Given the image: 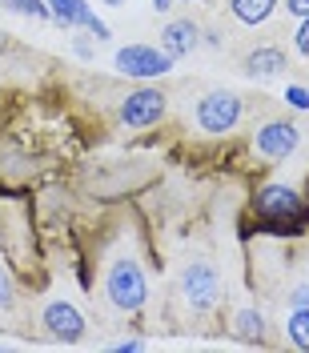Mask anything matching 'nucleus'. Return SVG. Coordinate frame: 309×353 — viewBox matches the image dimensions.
Returning <instances> with one entry per match:
<instances>
[{
  "instance_id": "f257e3e1",
  "label": "nucleus",
  "mask_w": 309,
  "mask_h": 353,
  "mask_svg": "<svg viewBox=\"0 0 309 353\" xmlns=\"http://www.w3.org/2000/svg\"><path fill=\"white\" fill-rule=\"evenodd\" d=\"M253 217L265 233H301L309 221V209L297 189L289 185H265L253 197Z\"/></svg>"
},
{
  "instance_id": "f03ea898",
  "label": "nucleus",
  "mask_w": 309,
  "mask_h": 353,
  "mask_svg": "<svg viewBox=\"0 0 309 353\" xmlns=\"http://www.w3.org/2000/svg\"><path fill=\"white\" fill-rule=\"evenodd\" d=\"M105 297L121 313L145 309V301H149V281H145V269H141V261L132 253H121V257L109 261V269H105Z\"/></svg>"
},
{
  "instance_id": "7ed1b4c3",
  "label": "nucleus",
  "mask_w": 309,
  "mask_h": 353,
  "mask_svg": "<svg viewBox=\"0 0 309 353\" xmlns=\"http://www.w3.org/2000/svg\"><path fill=\"white\" fill-rule=\"evenodd\" d=\"M181 297H185V305L193 309V313H213L221 301V273L213 261H189L181 269Z\"/></svg>"
},
{
  "instance_id": "20e7f679",
  "label": "nucleus",
  "mask_w": 309,
  "mask_h": 353,
  "mask_svg": "<svg viewBox=\"0 0 309 353\" xmlns=\"http://www.w3.org/2000/svg\"><path fill=\"white\" fill-rule=\"evenodd\" d=\"M193 121H197L201 132H229L241 121V97L229 92V88H213V92H205L197 101Z\"/></svg>"
},
{
  "instance_id": "39448f33",
  "label": "nucleus",
  "mask_w": 309,
  "mask_h": 353,
  "mask_svg": "<svg viewBox=\"0 0 309 353\" xmlns=\"http://www.w3.org/2000/svg\"><path fill=\"white\" fill-rule=\"evenodd\" d=\"M117 72L125 77H137V81H149V77H165L173 68V57L165 48H153V44H125L117 48Z\"/></svg>"
},
{
  "instance_id": "423d86ee",
  "label": "nucleus",
  "mask_w": 309,
  "mask_h": 353,
  "mask_svg": "<svg viewBox=\"0 0 309 353\" xmlns=\"http://www.w3.org/2000/svg\"><path fill=\"white\" fill-rule=\"evenodd\" d=\"M301 145V129L293 121H265L261 129L253 132V153L265 161H286L297 153Z\"/></svg>"
},
{
  "instance_id": "0eeeda50",
  "label": "nucleus",
  "mask_w": 309,
  "mask_h": 353,
  "mask_svg": "<svg viewBox=\"0 0 309 353\" xmlns=\"http://www.w3.org/2000/svg\"><path fill=\"white\" fill-rule=\"evenodd\" d=\"M41 325L52 341H65V345H77L85 337V313L72 305V301H48L41 309Z\"/></svg>"
},
{
  "instance_id": "6e6552de",
  "label": "nucleus",
  "mask_w": 309,
  "mask_h": 353,
  "mask_svg": "<svg viewBox=\"0 0 309 353\" xmlns=\"http://www.w3.org/2000/svg\"><path fill=\"white\" fill-rule=\"evenodd\" d=\"M165 109H169V97L161 88H137L121 101V121L129 129H149L165 117Z\"/></svg>"
},
{
  "instance_id": "1a4fd4ad",
  "label": "nucleus",
  "mask_w": 309,
  "mask_h": 353,
  "mask_svg": "<svg viewBox=\"0 0 309 353\" xmlns=\"http://www.w3.org/2000/svg\"><path fill=\"white\" fill-rule=\"evenodd\" d=\"M241 68H245V77H253V81H277L289 68V57H286V48H277V44H261V48H253L245 57Z\"/></svg>"
},
{
  "instance_id": "9d476101",
  "label": "nucleus",
  "mask_w": 309,
  "mask_h": 353,
  "mask_svg": "<svg viewBox=\"0 0 309 353\" xmlns=\"http://www.w3.org/2000/svg\"><path fill=\"white\" fill-rule=\"evenodd\" d=\"M197 44H201V28L193 21H169L161 28V48H165L173 61L177 57H189Z\"/></svg>"
},
{
  "instance_id": "9b49d317",
  "label": "nucleus",
  "mask_w": 309,
  "mask_h": 353,
  "mask_svg": "<svg viewBox=\"0 0 309 353\" xmlns=\"http://www.w3.org/2000/svg\"><path fill=\"white\" fill-rule=\"evenodd\" d=\"M44 4H48L52 21L61 24V28H85V24L97 17L85 0H44Z\"/></svg>"
},
{
  "instance_id": "f8f14e48",
  "label": "nucleus",
  "mask_w": 309,
  "mask_h": 353,
  "mask_svg": "<svg viewBox=\"0 0 309 353\" xmlns=\"http://www.w3.org/2000/svg\"><path fill=\"white\" fill-rule=\"evenodd\" d=\"M277 8H281V0H229V12H233L241 24H253V28L265 24Z\"/></svg>"
},
{
  "instance_id": "ddd939ff",
  "label": "nucleus",
  "mask_w": 309,
  "mask_h": 353,
  "mask_svg": "<svg viewBox=\"0 0 309 353\" xmlns=\"http://www.w3.org/2000/svg\"><path fill=\"white\" fill-rule=\"evenodd\" d=\"M233 333H237L241 341H265V317H261V309H253V305L237 309V317H233Z\"/></svg>"
},
{
  "instance_id": "4468645a",
  "label": "nucleus",
  "mask_w": 309,
  "mask_h": 353,
  "mask_svg": "<svg viewBox=\"0 0 309 353\" xmlns=\"http://www.w3.org/2000/svg\"><path fill=\"white\" fill-rule=\"evenodd\" d=\"M286 333H289V341H293L297 350H309V309H289Z\"/></svg>"
},
{
  "instance_id": "2eb2a0df",
  "label": "nucleus",
  "mask_w": 309,
  "mask_h": 353,
  "mask_svg": "<svg viewBox=\"0 0 309 353\" xmlns=\"http://www.w3.org/2000/svg\"><path fill=\"white\" fill-rule=\"evenodd\" d=\"M0 4L12 8V12H21V17H32V21H48V17H52L44 0H0Z\"/></svg>"
},
{
  "instance_id": "dca6fc26",
  "label": "nucleus",
  "mask_w": 309,
  "mask_h": 353,
  "mask_svg": "<svg viewBox=\"0 0 309 353\" xmlns=\"http://www.w3.org/2000/svg\"><path fill=\"white\" fill-rule=\"evenodd\" d=\"M289 305L293 309H309V277L289 281Z\"/></svg>"
},
{
  "instance_id": "f3484780",
  "label": "nucleus",
  "mask_w": 309,
  "mask_h": 353,
  "mask_svg": "<svg viewBox=\"0 0 309 353\" xmlns=\"http://www.w3.org/2000/svg\"><path fill=\"white\" fill-rule=\"evenodd\" d=\"M286 101H289V109L309 112V88L306 85H286Z\"/></svg>"
},
{
  "instance_id": "a211bd4d",
  "label": "nucleus",
  "mask_w": 309,
  "mask_h": 353,
  "mask_svg": "<svg viewBox=\"0 0 309 353\" xmlns=\"http://www.w3.org/2000/svg\"><path fill=\"white\" fill-rule=\"evenodd\" d=\"M12 301H17V285H12V273L0 265V309H12Z\"/></svg>"
},
{
  "instance_id": "6ab92c4d",
  "label": "nucleus",
  "mask_w": 309,
  "mask_h": 353,
  "mask_svg": "<svg viewBox=\"0 0 309 353\" xmlns=\"http://www.w3.org/2000/svg\"><path fill=\"white\" fill-rule=\"evenodd\" d=\"M293 48H297L301 57H309V17L297 24V32H293Z\"/></svg>"
},
{
  "instance_id": "aec40b11",
  "label": "nucleus",
  "mask_w": 309,
  "mask_h": 353,
  "mask_svg": "<svg viewBox=\"0 0 309 353\" xmlns=\"http://www.w3.org/2000/svg\"><path fill=\"white\" fill-rule=\"evenodd\" d=\"M281 8H286L289 17H297V21H306V17H309V0H286Z\"/></svg>"
},
{
  "instance_id": "412c9836",
  "label": "nucleus",
  "mask_w": 309,
  "mask_h": 353,
  "mask_svg": "<svg viewBox=\"0 0 309 353\" xmlns=\"http://www.w3.org/2000/svg\"><path fill=\"white\" fill-rule=\"evenodd\" d=\"M112 350H141V337H121V341H112Z\"/></svg>"
},
{
  "instance_id": "4be33fe9",
  "label": "nucleus",
  "mask_w": 309,
  "mask_h": 353,
  "mask_svg": "<svg viewBox=\"0 0 309 353\" xmlns=\"http://www.w3.org/2000/svg\"><path fill=\"white\" fill-rule=\"evenodd\" d=\"M153 8L157 12H165V8H173V0H153Z\"/></svg>"
},
{
  "instance_id": "5701e85b",
  "label": "nucleus",
  "mask_w": 309,
  "mask_h": 353,
  "mask_svg": "<svg viewBox=\"0 0 309 353\" xmlns=\"http://www.w3.org/2000/svg\"><path fill=\"white\" fill-rule=\"evenodd\" d=\"M105 4H112V8H121V4H125V0H105Z\"/></svg>"
},
{
  "instance_id": "b1692460",
  "label": "nucleus",
  "mask_w": 309,
  "mask_h": 353,
  "mask_svg": "<svg viewBox=\"0 0 309 353\" xmlns=\"http://www.w3.org/2000/svg\"><path fill=\"white\" fill-rule=\"evenodd\" d=\"M177 4H193V0H177Z\"/></svg>"
}]
</instances>
